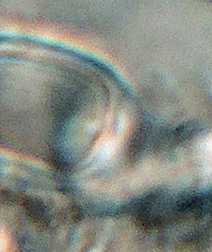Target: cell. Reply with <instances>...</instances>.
Here are the masks:
<instances>
[{
	"instance_id": "cell-1",
	"label": "cell",
	"mask_w": 212,
	"mask_h": 252,
	"mask_svg": "<svg viewBox=\"0 0 212 252\" xmlns=\"http://www.w3.org/2000/svg\"><path fill=\"white\" fill-rule=\"evenodd\" d=\"M22 99L7 100V138L22 148L54 157H82L100 147L113 120L109 88L103 81L36 85Z\"/></svg>"
}]
</instances>
